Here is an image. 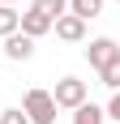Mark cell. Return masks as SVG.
Here are the masks:
<instances>
[{
  "label": "cell",
  "mask_w": 120,
  "mask_h": 124,
  "mask_svg": "<svg viewBox=\"0 0 120 124\" xmlns=\"http://www.w3.org/2000/svg\"><path fill=\"white\" fill-rule=\"evenodd\" d=\"M22 111L30 124H56V99H51V90H26V103H22Z\"/></svg>",
  "instance_id": "6da1fadb"
},
{
  "label": "cell",
  "mask_w": 120,
  "mask_h": 124,
  "mask_svg": "<svg viewBox=\"0 0 120 124\" xmlns=\"http://www.w3.org/2000/svg\"><path fill=\"white\" fill-rule=\"evenodd\" d=\"M51 99H56V107H64V111H77L86 103V81H77V77H60L56 90H51Z\"/></svg>",
  "instance_id": "7a4b0ae2"
},
{
  "label": "cell",
  "mask_w": 120,
  "mask_h": 124,
  "mask_svg": "<svg viewBox=\"0 0 120 124\" xmlns=\"http://www.w3.org/2000/svg\"><path fill=\"white\" fill-rule=\"evenodd\" d=\"M116 56H120V43H116V39H90V47H86L90 69H103V64H111Z\"/></svg>",
  "instance_id": "3957f363"
},
{
  "label": "cell",
  "mask_w": 120,
  "mask_h": 124,
  "mask_svg": "<svg viewBox=\"0 0 120 124\" xmlns=\"http://www.w3.org/2000/svg\"><path fill=\"white\" fill-rule=\"evenodd\" d=\"M51 30H56V39H64V43H82V39H86V22H82V17H73V13L56 17Z\"/></svg>",
  "instance_id": "277c9868"
},
{
  "label": "cell",
  "mask_w": 120,
  "mask_h": 124,
  "mask_svg": "<svg viewBox=\"0 0 120 124\" xmlns=\"http://www.w3.org/2000/svg\"><path fill=\"white\" fill-rule=\"evenodd\" d=\"M17 30H22L26 39H43V34L51 30V22L43 17V13H34V9H30V13H22V17H17Z\"/></svg>",
  "instance_id": "5b68a950"
},
{
  "label": "cell",
  "mask_w": 120,
  "mask_h": 124,
  "mask_svg": "<svg viewBox=\"0 0 120 124\" xmlns=\"http://www.w3.org/2000/svg\"><path fill=\"white\" fill-rule=\"evenodd\" d=\"M4 56H9V60H30V56H34V39H26L22 30L9 34L4 39Z\"/></svg>",
  "instance_id": "8992f818"
},
{
  "label": "cell",
  "mask_w": 120,
  "mask_h": 124,
  "mask_svg": "<svg viewBox=\"0 0 120 124\" xmlns=\"http://www.w3.org/2000/svg\"><path fill=\"white\" fill-rule=\"evenodd\" d=\"M30 9H34V13H43L47 22H56V17H64V13H69V0H34Z\"/></svg>",
  "instance_id": "52a82bcc"
},
{
  "label": "cell",
  "mask_w": 120,
  "mask_h": 124,
  "mask_svg": "<svg viewBox=\"0 0 120 124\" xmlns=\"http://www.w3.org/2000/svg\"><path fill=\"white\" fill-rule=\"evenodd\" d=\"M69 13H73V17H82V22H90V17L103 13V0H69Z\"/></svg>",
  "instance_id": "ba28073f"
},
{
  "label": "cell",
  "mask_w": 120,
  "mask_h": 124,
  "mask_svg": "<svg viewBox=\"0 0 120 124\" xmlns=\"http://www.w3.org/2000/svg\"><path fill=\"white\" fill-rule=\"evenodd\" d=\"M73 124H107V116H103V107H94V103H82V107L73 111Z\"/></svg>",
  "instance_id": "9c48e42d"
},
{
  "label": "cell",
  "mask_w": 120,
  "mask_h": 124,
  "mask_svg": "<svg viewBox=\"0 0 120 124\" xmlns=\"http://www.w3.org/2000/svg\"><path fill=\"white\" fill-rule=\"evenodd\" d=\"M17 17H22V13L13 9V4H0V39L17 34Z\"/></svg>",
  "instance_id": "30bf717a"
},
{
  "label": "cell",
  "mask_w": 120,
  "mask_h": 124,
  "mask_svg": "<svg viewBox=\"0 0 120 124\" xmlns=\"http://www.w3.org/2000/svg\"><path fill=\"white\" fill-rule=\"evenodd\" d=\"M99 77H103V86H107V90H120V56H116L111 64H103Z\"/></svg>",
  "instance_id": "8fae6325"
},
{
  "label": "cell",
  "mask_w": 120,
  "mask_h": 124,
  "mask_svg": "<svg viewBox=\"0 0 120 124\" xmlns=\"http://www.w3.org/2000/svg\"><path fill=\"white\" fill-rule=\"evenodd\" d=\"M0 124H30V120H26L22 107H4V111H0Z\"/></svg>",
  "instance_id": "7c38bea8"
},
{
  "label": "cell",
  "mask_w": 120,
  "mask_h": 124,
  "mask_svg": "<svg viewBox=\"0 0 120 124\" xmlns=\"http://www.w3.org/2000/svg\"><path fill=\"white\" fill-rule=\"evenodd\" d=\"M103 116H107V120H120V90H116V94H111V103H107V107H103Z\"/></svg>",
  "instance_id": "4fadbf2b"
},
{
  "label": "cell",
  "mask_w": 120,
  "mask_h": 124,
  "mask_svg": "<svg viewBox=\"0 0 120 124\" xmlns=\"http://www.w3.org/2000/svg\"><path fill=\"white\" fill-rule=\"evenodd\" d=\"M0 4H13V0H0Z\"/></svg>",
  "instance_id": "5bb4252c"
},
{
  "label": "cell",
  "mask_w": 120,
  "mask_h": 124,
  "mask_svg": "<svg viewBox=\"0 0 120 124\" xmlns=\"http://www.w3.org/2000/svg\"><path fill=\"white\" fill-rule=\"evenodd\" d=\"M116 4H120V0H116Z\"/></svg>",
  "instance_id": "9a60e30c"
}]
</instances>
